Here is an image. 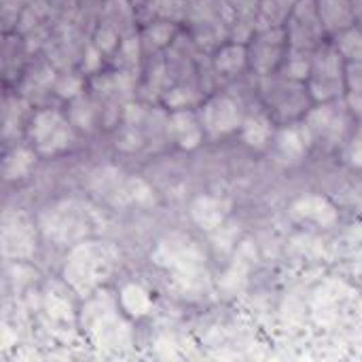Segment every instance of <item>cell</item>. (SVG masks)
<instances>
[{
  "mask_svg": "<svg viewBox=\"0 0 362 362\" xmlns=\"http://www.w3.org/2000/svg\"><path fill=\"white\" fill-rule=\"evenodd\" d=\"M100 21L112 25L121 36H129L140 30V19L134 0H104Z\"/></svg>",
  "mask_w": 362,
  "mask_h": 362,
  "instance_id": "ac0fdd59",
  "label": "cell"
},
{
  "mask_svg": "<svg viewBox=\"0 0 362 362\" xmlns=\"http://www.w3.org/2000/svg\"><path fill=\"white\" fill-rule=\"evenodd\" d=\"M344 100H346V104H348L350 112H352L354 117L362 119V93H356V91H346Z\"/></svg>",
  "mask_w": 362,
  "mask_h": 362,
  "instance_id": "8d00e7d4",
  "label": "cell"
},
{
  "mask_svg": "<svg viewBox=\"0 0 362 362\" xmlns=\"http://www.w3.org/2000/svg\"><path fill=\"white\" fill-rule=\"evenodd\" d=\"M284 30L288 36V45L303 51L318 49L325 42V34H329L316 0H297L284 23Z\"/></svg>",
  "mask_w": 362,
  "mask_h": 362,
  "instance_id": "ba28073f",
  "label": "cell"
},
{
  "mask_svg": "<svg viewBox=\"0 0 362 362\" xmlns=\"http://www.w3.org/2000/svg\"><path fill=\"white\" fill-rule=\"evenodd\" d=\"M212 238H214V246L218 248V250H223V252H227V250H235L238 248V235H235V229H233V225H223L221 229H216L214 233H210Z\"/></svg>",
  "mask_w": 362,
  "mask_h": 362,
  "instance_id": "d6a6232c",
  "label": "cell"
},
{
  "mask_svg": "<svg viewBox=\"0 0 362 362\" xmlns=\"http://www.w3.org/2000/svg\"><path fill=\"white\" fill-rule=\"evenodd\" d=\"M346 87L362 93V62H346Z\"/></svg>",
  "mask_w": 362,
  "mask_h": 362,
  "instance_id": "e575fe53",
  "label": "cell"
},
{
  "mask_svg": "<svg viewBox=\"0 0 362 362\" xmlns=\"http://www.w3.org/2000/svg\"><path fill=\"white\" fill-rule=\"evenodd\" d=\"M91 191L115 208H148L155 204L153 187L140 176H127L115 168H102L91 176Z\"/></svg>",
  "mask_w": 362,
  "mask_h": 362,
  "instance_id": "277c9868",
  "label": "cell"
},
{
  "mask_svg": "<svg viewBox=\"0 0 362 362\" xmlns=\"http://www.w3.org/2000/svg\"><path fill=\"white\" fill-rule=\"evenodd\" d=\"M180 34V23L170 19H153L140 25V38L144 53H159L165 51Z\"/></svg>",
  "mask_w": 362,
  "mask_h": 362,
  "instance_id": "44dd1931",
  "label": "cell"
},
{
  "mask_svg": "<svg viewBox=\"0 0 362 362\" xmlns=\"http://www.w3.org/2000/svg\"><path fill=\"white\" fill-rule=\"evenodd\" d=\"M161 102L168 110H185V108H193L199 104V95L195 89L187 87V85H176V87H168L161 95Z\"/></svg>",
  "mask_w": 362,
  "mask_h": 362,
  "instance_id": "83f0119b",
  "label": "cell"
},
{
  "mask_svg": "<svg viewBox=\"0 0 362 362\" xmlns=\"http://www.w3.org/2000/svg\"><path fill=\"white\" fill-rule=\"evenodd\" d=\"M40 231L57 246H76L100 233L104 218L95 206L83 199H62L49 206L40 216Z\"/></svg>",
  "mask_w": 362,
  "mask_h": 362,
  "instance_id": "7a4b0ae2",
  "label": "cell"
},
{
  "mask_svg": "<svg viewBox=\"0 0 362 362\" xmlns=\"http://www.w3.org/2000/svg\"><path fill=\"white\" fill-rule=\"evenodd\" d=\"M100 110L95 100L81 93L78 98L70 100V108H68V119L72 121V125L76 129H83V132H93L98 119H100Z\"/></svg>",
  "mask_w": 362,
  "mask_h": 362,
  "instance_id": "484cf974",
  "label": "cell"
},
{
  "mask_svg": "<svg viewBox=\"0 0 362 362\" xmlns=\"http://www.w3.org/2000/svg\"><path fill=\"white\" fill-rule=\"evenodd\" d=\"M314 140L308 132V127L303 125V121L299 123H288L284 127H280L274 136V148L276 155L280 157V161H284L286 165H297L301 163L308 153L312 151Z\"/></svg>",
  "mask_w": 362,
  "mask_h": 362,
  "instance_id": "5bb4252c",
  "label": "cell"
},
{
  "mask_svg": "<svg viewBox=\"0 0 362 362\" xmlns=\"http://www.w3.org/2000/svg\"><path fill=\"white\" fill-rule=\"evenodd\" d=\"M288 36L284 25L278 28H259L248 42L250 68L263 76L280 70L286 53H288Z\"/></svg>",
  "mask_w": 362,
  "mask_h": 362,
  "instance_id": "9c48e42d",
  "label": "cell"
},
{
  "mask_svg": "<svg viewBox=\"0 0 362 362\" xmlns=\"http://www.w3.org/2000/svg\"><path fill=\"white\" fill-rule=\"evenodd\" d=\"M291 214L299 223H308V225H314L320 229H329L339 221L337 206L320 193H308V195H301L299 199H295L291 206Z\"/></svg>",
  "mask_w": 362,
  "mask_h": 362,
  "instance_id": "9a60e30c",
  "label": "cell"
},
{
  "mask_svg": "<svg viewBox=\"0 0 362 362\" xmlns=\"http://www.w3.org/2000/svg\"><path fill=\"white\" fill-rule=\"evenodd\" d=\"M47 310H49V314L51 316H55V318H59V316H68L66 312H70V303L68 301H64L62 297H55V295H51L49 299H47Z\"/></svg>",
  "mask_w": 362,
  "mask_h": 362,
  "instance_id": "d590c367",
  "label": "cell"
},
{
  "mask_svg": "<svg viewBox=\"0 0 362 362\" xmlns=\"http://www.w3.org/2000/svg\"><path fill=\"white\" fill-rule=\"evenodd\" d=\"M38 153L28 146H13L2 159L4 180H23L36 165Z\"/></svg>",
  "mask_w": 362,
  "mask_h": 362,
  "instance_id": "603a6c76",
  "label": "cell"
},
{
  "mask_svg": "<svg viewBox=\"0 0 362 362\" xmlns=\"http://www.w3.org/2000/svg\"><path fill=\"white\" fill-rule=\"evenodd\" d=\"M267 95H269V106L274 110H278L280 115H288V117H295L299 112H308V98L310 91H308V85L305 83H297V81H291L286 76H282L280 81H269V85L265 87Z\"/></svg>",
  "mask_w": 362,
  "mask_h": 362,
  "instance_id": "4fadbf2b",
  "label": "cell"
},
{
  "mask_svg": "<svg viewBox=\"0 0 362 362\" xmlns=\"http://www.w3.org/2000/svg\"><path fill=\"white\" fill-rule=\"evenodd\" d=\"M344 157H346V163H348L350 168L361 170L362 172V129L361 132H356V134L348 140Z\"/></svg>",
  "mask_w": 362,
  "mask_h": 362,
  "instance_id": "836d02e7",
  "label": "cell"
},
{
  "mask_svg": "<svg viewBox=\"0 0 362 362\" xmlns=\"http://www.w3.org/2000/svg\"><path fill=\"white\" fill-rule=\"evenodd\" d=\"M119 263L121 252L115 244L89 238L70 248L64 265V280L76 295L89 299L112 278Z\"/></svg>",
  "mask_w": 362,
  "mask_h": 362,
  "instance_id": "6da1fadb",
  "label": "cell"
},
{
  "mask_svg": "<svg viewBox=\"0 0 362 362\" xmlns=\"http://www.w3.org/2000/svg\"><path fill=\"white\" fill-rule=\"evenodd\" d=\"M276 136V127H274V119L263 112H250L244 117V123L240 127V138L246 146L255 148V151H265Z\"/></svg>",
  "mask_w": 362,
  "mask_h": 362,
  "instance_id": "e0dca14e",
  "label": "cell"
},
{
  "mask_svg": "<svg viewBox=\"0 0 362 362\" xmlns=\"http://www.w3.org/2000/svg\"><path fill=\"white\" fill-rule=\"evenodd\" d=\"M189 214H191V221L204 233H214L216 229H221L227 223V218L231 214V204L225 197L204 193L191 202Z\"/></svg>",
  "mask_w": 362,
  "mask_h": 362,
  "instance_id": "2e32d148",
  "label": "cell"
},
{
  "mask_svg": "<svg viewBox=\"0 0 362 362\" xmlns=\"http://www.w3.org/2000/svg\"><path fill=\"white\" fill-rule=\"evenodd\" d=\"M2 255L6 259L25 261L36 252V227L23 212L6 214L2 221Z\"/></svg>",
  "mask_w": 362,
  "mask_h": 362,
  "instance_id": "8fae6325",
  "label": "cell"
},
{
  "mask_svg": "<svg viewBox=\"0 0 362 362\" xmlns=\"http://www.w3.org/2000/svg\"><path fill=\"white\" fill-rule=\"evenodd\" d=\"M0 17H2V23H4V32H8L11 28L17 30V23H19V17L23 13V6H25V0H0Z\"/></svg>",
  "mask_w": 362,
  "mask_h": 362,
  "instance_id": "4dcf8cb0",
  "label": "cell"
},
{
  "mask_svg": "<svg viewBox=\"0 0 362 362\" xmlns=\"http://www.w3.org/2000/svg\"><path fill=\"white\" fill-rule=\"evenodd\" d=\"M316 4L327 32L333 36L356 23L352 13V0H316Z\"/></svg>",
  "mask_w": 362,
  "mask_h": 362,
  "instance_id": "7402d4cb",
  "label": "cell"
},
{
  "mask_svg": "<svg viewBox=\"0 0 362 362\" xmlns=\"http://www.w3.org/2000/svg\"><path fill=\"white\" fill-rule=\"evenodd\" d=\"M352 13H354V21L362 25V0H352Z\"/></svg>",
  "mask_w": 362,
  "mask_h": 362,
  "instance_id": "74e56055",
  "label": "cell"
},
{
  "mask_svg": "<svg viewBox=\"0 0 362 362\" xmlns=\"http://www.w3.org/2000/svg\"><path fill=\"white\" fill-rule=\"evenodd\" d=\"M104 53L93 45V42H89L87 47H85V53H83V64H81V70H83V74H89V76H95L100 70H102V64H104Z\"/></svg>",
  "mask_w": 362,
  "mask_h": 362,
  "instance_id": "1f68e13d",
  "label": "cell"
},
{
  "mask_svg": "<svg viewBox=\"0 0 362 362\" xmlns=\"http://www.w3.org/2000/svg\"><path fill=\"white\" fill-rule=\"evenodd\" d=\"M119 305L121 310L132 316V318H142L153 310V299L151 293L142 284H125L119 293Z\"/></svg>",
  "mask_w": 362,
  "mask_h": 362,
  "instance_id": "d4e9b609",
  "label": "cell"
},
{
  "mask_svg": "<svg viewBox=\"0 0 362 362\" xmlns=\"http://www.w3.org/2000/svg\"><path fill=\"white\" fill-rule=\"evenodd\" d=\"M212 66L218 74L223 76H238L246 68H250V57H248V45L227 40L223 42L212 57Z\"/></svg>",
  "mask_w": 362,
  "mask_h": 362,
  "instance_id": "d6986e66",
  "label": "cell"
},
{
  "mask_svg": "<svg viewBox=\"0 0 362 362\" xmlns=\"http://www.w3.org/2000/svg\"><path fill=\"white\" fill-rule=\"evenodd\" d=\"M257 261V250L252 246L250 240H244L238 248H235V257L231 261V265L227 267L223 280H221V286L227 291V293H235L240 291L246 280H248V272L252 267V263Z\"/></svg>",
  "mask_w": 362,
  "mask_h": 362,
  "instance_id": "ffe728a7",
  "label": "cell"
},
{
  "mask_svg": "<svg viewBox=\"0 0 362 362\" xmlns=\"http://www.w3.org/2000/svg\"><path fill=\"white\" fill-rule=\"evenodd\" d=\"M121 40H123V36H121L112 25L102 23V21L98 23V28H95V32H93V36H91V42H93L106 57H112V55H115V51L119 49Z\"/></svg>",
  "mask_w": 362,
  "mask_h": 362,
  "instance_id": "f1b7e54d",
  "label": "cell"
},
{
  "mask_svg": "<svg viewBox=\"0 0 362 362\" xmlns=\"http://www.w3.org/2000/svg\"><path fill=\"white\" fill-rule=\"evenodd\" d=\"M204 125L199 119V112H195L193 108H185V110H170V115L165 117V138L182 148V151H193L204 142Z\"/></svg>",
  "mask_w": 362,
  "mask_h": 362,
  "instance_id": "7c38bea8",
  "label": "cell"
},
{
  "mask_svg": "<svg viewBox=\"0 0 362 362\" xmlns=\"http://www.w3.org/2000/svg\"><path fill=\"white\" fill-rule=\"evenodd\" d=\"M153 265L168 272L170 278L206 274V252L197 240L187 233H170L157 242L151 252Z\"/></svg>",
  "mask_w": 362,
  "mask_h": 362,
  "instance_id": "3957f363",
  "label": "cell"
},
{
  "mask_svg": "<svg viewBox=\"0 0 362 362\" xmlns=\"http://www.w3.org/2000/svg\"><path fill=\"white\" fill-rule=\"evenodd\" d=\"M74 125L68 115L59 112L57 108H42L34 112L28 125V136L32 148L38 155L55 157L66 153L74 144Z\"/></svg>",
  "mask_w": 362,
  "mask_h": 362,
  "instance_id": "52a82bcc",
  "label": "cell"
},
{
  "mask_svg": "<svg viewBox=\"0 0 362 362\" xmlns=\"http://www.w3.org/2000/svg\"><path fill=\"white\" fill-rule=\"evenodd\" d=\"M305 85L314 102H331L346 95V59L333 42H322L314 49L312 72Z\"/></svg>",
  "mask_w": 362,
  "mask_h": 362,
  "instance_id": "5b68a950",
  "label": "cell"
},
{
  "mask_svg": "<svg viewBox=\"0 0 362 362\" xmlns=\"http://www.w3.org/2000/svg\"><path fill=\"white\" fill-rule=\"evenodd\" d=\"M83 87H85V81L83 76H76V74H64L55 81L53 85V91L62 98V100H74L83 93Z\"/></svg>",
  "mask_w": 362,
  "mask_h": 362,
  "instance_id": "f546056e",
  "label": "cell"
},
{
  "mask_svg": "<svg viewBox=\"0 0 362 362\" xmlns=\"http://www.w3.org/2000/svg\"><path fill=\"white\" fill-rule=\"evenodd\" d=\"M197 112H199L204 132L210 138H225V136L240 132L244 117H246L242 110V104L235 98L225 95V93L212 95L206 102H202Z\"/></svg>",
  "mask_w": 362,
  "mask_h": 362,
  "instance_id": "30bf717a",
  "label": "cell"
},
{
  "mask_svg": "<svg viewBox=\"0 0 362 362\" xmlns=\"http://www.w3.org/2000/svg\"><path fill=\"white\" fill-rule=\"evenodd\" d=\"M142 55H144V47H142V38H140V30H138L129 36H123L119 49L112 55V64L117 70L136 74V70L142 62Z\"/></svg>",
  "mask_w": 362,
  "mask_h": 362,
  "instance_id": "cb8c5ba5",
  "label": "cell"
},
{
  "mask_svg": "<svg viewBox=\"0 0 362 362\" xmlns=\"http://www.w3.org/2000/svg\"><path fill=\"white\" fill-rule=\"evenodd\" d=\"M352 117L354 115L350 112L346 100L316 102V106H312L303 115V125L308 127L314 146L322 144L325 148H335L346 142Z\"/></svg>",
  "mask_w": 362,
  "mask_h": 362,
  "instance_id": "8992f818",
  "label": "cell"
},
{
  "mask_svg": "<svg viewBox=\"0 0 362 362\" xmlns=\"http://www.w3.org/2000/svg\"><path fill=\"white\" fill-rule=\"evenodd\" d=\"M333 45L346 62H362V25L354 23L337 32Z\"/></svg>",
  "mask_w": 362,
  "mask_h": 362,
  "instance_id": "4316f807",
  "label": "cell"
}]
</instances>
